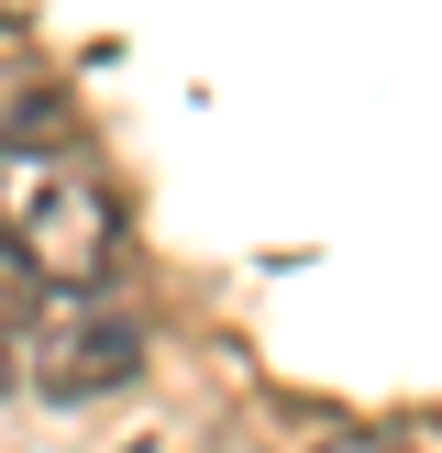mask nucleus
Wrapping results in <instances>:
<instances>
[{
	"label": "nucleus",
	"instance_id": "obj_1",
	"mask_svg": "<svg viewBox=\"0 0 442 453\" xmlns=\"http://www.w3.org/2000/svg\"><path fill=\"white\" fill-rule=\"evenodd\" d=\"M0 233L22 243L34 288H78V299H88V288L122 265V199L100 188V166L22 144L11 166H0Z\"/></svg>",
	"mask_w": 442,
	"mask_h": 453
},
{
	"label": "nucleus",
	"instance_id": "obj_2",
	"mask_svg": "<svg viewBox=\"0 0 442 453\" xmlns=\"http://www.w3.org/2000/svg\"><path fill=\"white\" fill-rule=\"evenodd\" d=\"M133 365H144V332H133V321H110V310L44 321L34 343H22V376H34L44 398H100V388H133Z\"/></svg>",
	"mask_w": 442,
	"mask_h": 453
},
{
	"label": "nucleus",
	"instance_id": "obj_3",
	"mask_svg": "<svg viewBox=\"0 0 442 453\" xmlns=\"http://www.w3.org/2000/svg\"><path fill=\"white\" fill-rule=\"evenodd\" d=\"M22 299H34V265H22V243H11V233H0V321H11V310H22Z\"/></svg>",
	"mask_w": 442,
	"mask_h": 453
},
{
	"label": "nucleus",
	"instance_id": "obj_4",
	"mask_svg": "<svg viewBox=\"0 0 442 453\" xmlns=\"http://www.w3.org/2000/svg\"><path fill=\"white\" fill-rule=\"evenodd\" d=\"M321 453H409V442H398V432H332Z\"/></svg>",
	"mask_w": 442,
	"mask_h": 453
},
{
	"label": "nucleus",
	"instance_id": "obj_5",
	"mask_svg": "<svg viewBox=\"0 0 442 453\" xmlns=\"http://www.w3.org/2000/svg\"><path fill=\"white\" fill-rule=\"evenodd\" d=\"M0 376H11V365H0Z\"/></svg>",
	"mask_w": 442,
	"mask_h": 453
}]
</instances>
